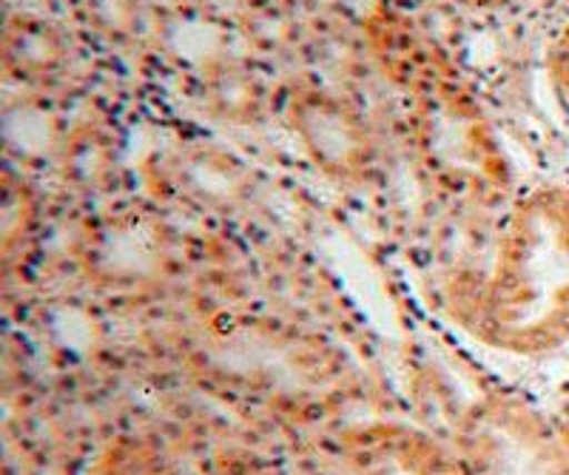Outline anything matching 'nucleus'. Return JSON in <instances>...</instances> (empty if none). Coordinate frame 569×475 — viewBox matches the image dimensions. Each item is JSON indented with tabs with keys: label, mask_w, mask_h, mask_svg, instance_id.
I'll list each match as a JSON object with an SVG mask.
<instances>
[{
	"label": "nucleus",
	"mask_w": 569,
	"mask_h": 475,
	"mask_svg": "<svg viewBox=\"0 0 569 475\" xmlns=\"http://www.w3.org/2000/svg\"><path fill=\"white\" fill-rule=\"evenodd\" d=\"M461 322L481 345L516 358L569 347V183L518 196Z\"/></svg>",
	"instance_id": "1"
},
{
	"label": "nucleus",
	"mask_w": 569,
	"mask_h": 475,
	"mask_svg": "<svg viewBox=\"0 0 569 475\" xmlns=\"http://www.w3.org/2000/svg\"><path fill=\"white\" fill-rule=\"evenodd\" d=\"M467 475H569L550 407L521 393H490L467 407L456 429Z\"/></svg>",
	"instance_id": "2"
},
{
	"label": "nucleus",
	"mask_w": 569,
	"mask_h": 475,
	"mask_svg": "<svg viewBox=\"0 0 569 475\" xmlns=\"http://www.w3.org/2000/svg\"><path fill=\"white\" fill-rule=\"evenodd\" d=\"M337 464L345 475H467L459 449L401 424H365L342 433Z\"/></svg>",
	"instance_id": "3"
},
{
	"label": "nucleus",
	"mask_w": 569,
	"mask_h": 475,
	"mask_svg": "<svg viewBox=\"0 0 569 475\" xmlns=\"http://www.w3.org/2000/svg\"><path fill=\"white\" fill-rule=\"evenodd\" d=\"M89 475H182V469L154 438L129 433L100 449Z\"/></svg>",
	"instance_id": "4"
},
{
	"label": "nucleus",
	"mask_w": 569,
	"mask_h": 475,
	"mask_svg": "<svg viewBox=\"0 0 569 475\" xmlns=\"http://www.w3.org/2000/svg\"><path fill=\"white\" fill-rule=\"evenodd\" d=\"M547 78H550L552 92L558 94L563 105H569V18L563 20L561 29L552 34L547 47V60H543Z\"/></svg>",
	"instance_id": "5"
},
{
	"label": "nucleus",
	"mask_w": 569,
	"mask_h": 475,
	"mask_svg": "<svg viewBox=\"0 0 569 475\" xmlns=\"http://www.w3.org/2000/svg\"><path fill=\"white\" fill-rule=\"evenodd\" d=\"M547 407H550V416L552 422H556L558 436H561L563 449H567V456H569V378H563V382L558 384V391L552 393Z\"/></svg>",
	"instance_id": "6"
},
{
	"label": "nucleus",
	"mask_w": 569,
	"mask_h": 475,
	"mask_svg": "<svg viewBox=\"0 0 569 475\" xmlns=\"http://www.w3.org/2000/svg\"><path fill=\"white\" fill-rule=\"evenodd\" d=\"M211 475H279L273 467H266V464H257V462H228L222 467L213 469Z\"/></svg>",
	"instance_id": "7"
},
{
	"label": "nucleus",
	"mask_w": 569,
	"mask_h": 475,
	"mask_svg": "<svg viewBox=\"0 0 569 475\" xmlns=\"http://www.w3.org/2000/svg\"><path fill=\"white\" fill-rule=\"evenodd\" d=\"M476 7H510V3H527V0H467Z\"/></svg>",
	"instance_id": "8"
}]
</instances>
